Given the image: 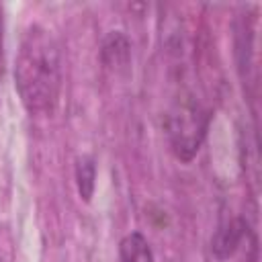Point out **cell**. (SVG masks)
Returning a JSON list of instances; mask_svg holds the SVG:
<instances>
[{
  "label": "cell",
  "instance_id": "8992f818",
  "mask_svg": "<svg viewBox=\"0 0 262 262\" xmlns=\"http://www.w3.org/2000/svg\"><path fill=\"white\" fill-rule=\"evenodd\" d=\"M102 57L108 66H123L129 57V43L121 33H113L102 49Z\"/></svg>",
  "mask_w": 262,
  "mask_h": 262
},
{
  "label": "cell",
  "instance_id": "6da1fadb",
  "mask_svg": "<svg viewBox=\"0 0 262 262\" xmlns=\"http://www.w3.org/2000/svg\"><path fill=\"white\" fill-rule=\"evenodd\" d=\"M14 86L31 115L53 113L61 88V53L55 37L39 25L29 27L20 39Z\"/></svg>",
  "mask_w": 262,
  "mask_h": 262
},
{
  "label": "cell",
  "instance_id": "5b68a950",
  "mask_svg": "<svg viewBox=\"0 0 262 262\" xmlns=\"http://www.w3.org/2000/svg\"><path fill=\"white\" fill-rule=\"evenodd\" d=\"M94 178H96V166L90 158H80L76 164V180H78V192L84 201H90L94 192Z\"/></svg>",
  "mask_w": 262,
  "mask_h": 262
},
{
  "label": "cell",
  "instance_id": "277c9868",
  "mask_svg": "<svg viewBox=\"0 0 262 262\" xmlns=\"http://www.w3.org/2000/svg\"><path fill=\"white\" fill-rule=\"evenodd\" d=\"M119 256L121 262H154V254L147 239L137 231L123 237L119 246Z\"/></svg>",
  "mask_w": 262,
  "mask_h": 262
},
{
  "label": "cell",
  "instance_id": "7a4b0ae2",
  "mask_svg": "<svg viewBox=\"0 0 262 262\" xmlns=\"http://www.w3.org/2000/svg\"><path fill=\"white\" fill-rule=\"evenodd\" d=\"M166 129L176 158L190 162L207 133V113L192 96H180L166 117Z\"/></svg>",
  "mask_w": 262,
  "mask_h": 262
},
{
  "label": "cell",
  "instance_id": "52a82bcc",
  "mask_svg": "<svg viewBox=\"0 0 262 262\" xmlns=\"http://www.w3.org/2000/svg\"><path fill=\"white\" fill-rule=\"evenodd\" d=\"M4 66H6V59H4V12L0 6V84L4 80Z\"/></svg>",
  "mask_w": 262,
  "mask_h": 262
},
{
  "label": "cell",
  "instance_id": "3957f363",
  "mask_svg": "<svg viewBox=\"0 0 262 262\" xmlns=\"http://www.w3.org/2000/svg\"><path fill=\"white\" fill-rule=\"evenodd\" d=\"M246 231H248V225H246V221L242 217H233V219L223 221L215 229V233L211 237V252H213V256L217 260L231 258L235 254L239 242L244 239Z\"/></svg>",
  "mask_w": 262,
  "mask_h": 262
}]
</instances>
